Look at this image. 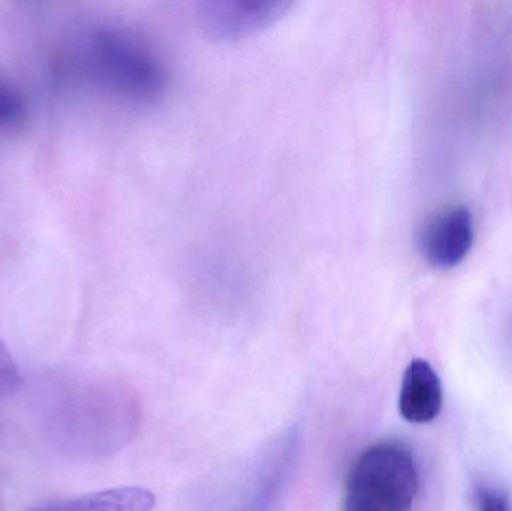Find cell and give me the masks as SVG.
Listing matches in <instances>:
<instances>
[{"instance_id": "ba28073f", "label": "cell", "mask_w": 512, "mask_h": 511, "mask_svg": "<svg viewBox=\"0 0 512 511\" xmlns=\"http://www.w3.org/2000/svg\"><path fill=\"white\" fill-rule=\"evenodd\" d=\"M26 117V105L9 84L0 80V129H12Z\"/></svg>"}, {"instance_id": "30bf717a", "label": "cell", "mask_w": 512, "mask_h": 511, "mask_svg": "<svg viewBox=\"0 0 512 511\" xmlns=\"http://www.w3.org/2000/svg\"><path fill=\"white\" fill-rule=\"evenodd\" d=\"M478 511H511L510 503L507 497L496 491H481L480 498H478Z\"/></svg>"}, {"instance_id": "5b68a950", "label": "cell", "mask_w": 512, "mask_h": 511, "mask_svg": "<svg viewBox=\"0 0 512 511\" xmlns=\"http://www.w3.org/2000/svg\"><path fill=\"white\" fill-rule=\"evenodd\" d=\"M444 389L433 366L423 359L414 360L403 374L399 411L403 419L415 425L433 422L441 413Z\"/></svg>"}, {"instance_id": "7a4b0ae2", "label": "cell", "mask_w": 512, "mask_h": 511, "mask_svg": "<svg viewBox=\"0 0 512 511\" xmlns=\"http://www.w3.org/2000/svg\"><path fill=\"white\" fill-rule=\"evenodd\" d=\"M298 446L297 429L277 435L233 479L216 485L221 491L207 495L210 506L204 511H279L297 464Z\"/></svg>"}, {"instance_id": "9c48e42d", "label": "cell", "mask_w": 512, "mask_h": 511, "mask_svg": "<svg viewBox=\"0 0 512 511\" xmlns=\"http://www.w3.org/2000/svg\"><path fill=\"white\" fill-rule=\"evenodd\" d=\"M21 374L8 348L0 341V398L12 395L20 387Z\"/></svg>"}, {"instance_id": "3957f363", "label": "cell", "mask_w": 512, "mask_h": 511, "mask_svg": "<svg viewBox=\"0 0 512 511\" xmlns=\"http://www.w3.org/2000/svg\"><path fill=\"white\" fill-rule=\"evenodd\" d=\"M78 48L80 68L95 83L128 98H147L158 92V65L132 36L98 30L87 35Z\"/></svg>"}, {"instance_id": "52a82bcc", "label": "cell", "mask_w": 512, "mask_h": 511, "mask_svg": "<svg viewBox=\"0 0 512 511\" xmlns=\"http://www.w3.org/2000/svg\"><path fill=\"white\" fill-rule=\"evenodd\" d=\"M243 3H239L240 11H213L209 12V23L210 26H215V29L221 33H227V35H233L234 32H243L248 27H255L258 24L264 23L267 18H270L271 14H274V8H277V3H251L249 9H246Z\"/></svg>"}, {"instance_id": "277c9868", "label": "cell", "mask_w": 512, "mask_h": 511, "mask_svg": "<svg viewBox=\"0 0 512 511\" xmlns=\"http://www.w3.org/2000/svg\"><path fill=\"white\" fill-rule=\"evenodd\" d=\"M474 240L472 213L466 207H453L438 213L424 224L418 246L430 266L451 269L468 257Z\"/></svg>"}, {"instance_id": "6da1fadb", "label": "cell", "mask_w": 512, "mask_h": 511, "mask_svg": "<svg viewBox=\"0 0 512 511\" xmlns=\"http://www.w3.org/2000/svg\"><path fill=\"white\" fill-rule=\"evenodd\" d=\"M420 488L414 453L399 441L364 450L349 470L343 511H412Z\"/></svg>"}, {"instance_id": "8992f818", "label": "cell", "mask_w": 512, "mask_h": 511, "mask_svg": "<svg viewBox=\"0 0 512 511\" xmlns=\"http://www.w3.org/2000/svg\"><path fill=\"white\" fill-rule=\"evenodd\" d=\"M153 507L155 495L149 489L123 486L41 504L27 511H152Z\"/></svg>"}]
</instances>
